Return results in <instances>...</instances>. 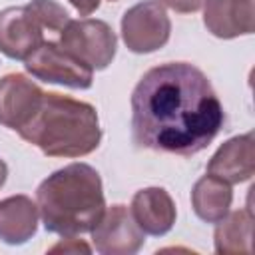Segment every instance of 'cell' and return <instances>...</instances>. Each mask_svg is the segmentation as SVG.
Segmentation results:
<instances>
[{
	"instance_id": "obj_1",
	"label": "cell",
	"mask_w": 255,
	"mask_h": 255,
	"mask_svg": "<svg viewBox=\"0 0 255 255\" xmlns=\"http://www.w3.org/2000/svg\"><path fill=\"white\" fill-rule=\"evenodd\" d=\"M223 120L207 76L187 62L151 68L131 94L133 141L147 149L193 155L213 141Z\"/></svg>"
},
{
	"instance_id": "obj_2",
	"label": "cell",
	"mask_w": 255,
	"mask_h": 255,
	"mask_svg": "<svg viewBox=\"0 0 255 255\" xmlns=\"http://www.w3.org/2000/svg\"><path fill=\"white\" fill-rule=\"evenodd\" d=\"M36 197L44 227L64 237L92 231L106 209L100 175L88 163L54 171L40 183Z\"/></svg>"
},
{
	"instance_id": "obj_3",
	"label": "cell",
	"mask_w": 255,
	"mask_h": 255,
	"mask_svg": "<svg viewBox=\"0 0 255 255\" xmlns=\"http://www.w3.org/2000/svg\"><path fill=\"white\" fill-rule=\"evenodd\" d=\"M16 131L46 155H86L100 143L96 110L60 94H42L30 120Z\"/></svg>"
},
{
	"instance_id": "obj_4",
	"label": "cell",
	"mask_w": 255,
	"mask_h": 255,
	"mask_svg": "<svg viewBox=\"0 0 255 255\" xmlns=\"http://www.w3.org/2000/svg\"><path fill=\"white\" fill-rule=\"evenodd\" d=\"M60 46L92 70H102L116 54V36L102 20H70L60 32Z\"/></svg>"
},
{
	"instance_id": "obj_5",
	"label": "cell",
	"mask_w": 255,
	"mask_h": 255,
	"mask_svg": "<svg viewBox=\"0 0 255 255\" xmlns=\"http://www.w3.org/2000/svg\"><path fill=\"white\" fill-rule=\"evenodd\" d=\"M26 70L44 80L54 84H64L70 88H90L92 86V68L70 54L60 42L44 40L26 60Z\"/></svg>"
},
{
	"instance_id": "obj_6",
	"label": "cell",
	"mask_w": 255,
	"mask_h": 255,
	"mask_svg": "<svg viewBox=\"0 0 255 255\" xmlns=\"http://www.w3.org/2000/svg\"><path fill=\"white\" fill-rule=\"evenodd\" d=\"M122 32L129 50L153 52L167 42L169 20L157 2L145 0L135 4L124 14Z\"/></svg>"
},
{
	"instance_id": "obj_7",
	"label": "cell",
	"mask_w": 255,
	"mask_h": 255,
	"mask_svg": "<svg viewBox=\"0 0 255 255\" xmlns=\"http://www.w3.org/2000/svg\"><path fill=\"white\" fill-rule=\"evenodd\" d=\"M44 40V28L28 4L0 12V52L8 58L26 60Z\"/></svg>"
},
{
	"instance_id": "obj_8",
	"label": "cell",
	"mask_w": 255,
	"mask_h": 255,
	"mask_svg": "<svg viewBox=\"0 0 255 255\" xmlns=\"http://www.w3.org/2000/svg\"><path fill=\"white\" fill-rule=\"evenodd\" d=\"M94 245L100 253H135L143 243V233L124 205H114L92 229Z\"/></svg>"
},
{
	"instance_id": "obj_9",
	"label": "cell",
	"mask_w": 255,
	"mask_h": 255,
	"mask_svg": "<svg viewBox=\"0 0 255 255\" xmlns=\"http://www.w3.org/2000/svg\"><path fill=\"white\" fill-rule=\"evenodd\" d=\"M42 90L20 74L0 80V124L18 129L24 126L42 100Z\"/></svg>"
},
{
	"instance_id": "obj_10",
	"label": "cell",
	"mask_w": 255,
	"mask_h": 255,
	"mask_svg": "<svg viewBox=\"0 0 255 255\" xmlns=\"http://www.w3.org/2000/svg\"><path fill=\"white\" fill-rule=\"evenodd\" d=\"M133 219L141 231L149 235H163L171 229L175 219V207L165 189L149 187L135 193L131 203Z\"/></svg>"
},
{
	"instance_id": "obj_11",
	"label": "cell",
	"mask_w": 255,
	"mask_h": 255,
	"mask_svg": "<svg viewBox=\"0 0 255 255\" xmlns=\"http://www.w3.org/2000/svg\"><path fill=\"white\" fill-rule=\"evenodd\" d=\"M207 173L229 183L249 179L253 173V135H241L229 139L211 157Z\"/></svg>"
},
{
	"instance_id": "obj_12",
	"label": "cell",
	"mask_w": 255,
	"mask_h": 255,
	"mask_svg": "<svg viewBox=\"0 0 255 255\" xmlns=\"http://www.w3.org/2000/svg\"><path fill=\"white\" fill-rule=\"evenodd\" d=\"M36 231V205L26 195L0 201V239L6 243H24Z\"/></svg>"
},
{
	"instance_id": "obj_13",
	"label": "cell",
	"mask_w": 255,
	"mask_h": 255,
	"mask_svg": "<svg viewBox=\"0 0 255 255\" xmlns=\"http://www.w3.org/2000/svg\"><path fill=\"white\" fill-rule=\"evenodd\" d=\"M207 14H227L207 28L221 38L249 34L253 30V0H211L205 8Z\"/></svg>"
},
{
	"instance_id": "obj_14",
	"label": "cell",
	"mask_w": 255,
	"mask_h": 255,
	"mask_svg": "<svg viewBox=\"0 0 255 255\" xmlns=\"http://www.w3.org/2000/svg\"><path fill=\"white\" fill-rule=\"evenodd\" d=\"M193 209L195 213L209 223H217L225 217L229 205H231V189L229 185L213 175H205L199 179L191 193Z\"/></svg>"
},
{
	"instance_id": "obj_15",
	"label": "cell",
	"mask_w": 255,
	"mask_h": 255,
	"mask_svg": "<svg viewBox=\"0 0 255 255\" xmlns=\"http://www.w3.org/2000/svg\"><path fill=\"white\" fill-rule=\"evenodd\" d=\"M241 235L251 237V213L235 211L227 221L221 219V225L215 231V249L219 253H235V241Z\"/></svg>"
},
{
	"instance_id": "obj_16",
	"label": "cell",
	"mask_w": 255,
	"mask_h": 255,
	"mask_svg": "<svg viewBox=\"0 0 255 255\" xmlns=\"http://www.w3.org/2000/svg\"><path fill=\"white\" fill-rule=\"evenodd\" d=\"M167 6H171L173 10H179V12H193L197 8H201V4L205 0H163Z\"/></svg>"
},
{
	"instance_id": "obj_17",
	"label": "cell",
	"mask_w": 255,
	"mask_h": 255,
	"mask_svg": "<svg viewBox=\"0 0 255 255\" xmlns=\"http://www.w3.org/2000/svg\"><path fill=\"white\" fill-rule=\"evenodd\" d=\"M76 8H78V12H82V14H90V12H94L96 8H98V4H100V0H70Z\"/></svg>"
},
{
	"instance_id": "obj_18",
	"label": "cell",
	"mask_w": 255,
	"mask_h": 255,
	"mask_svg": "<svg viewBox=\"0 0 255 255\" xmlns=\"http://www.w3.org/2000/svg\"><path fill=\"white\" fill-rule=\"evenodd\" d=\"M4 179H6V163L0 159V185L4 183Z\"/></svg>"
}]
</instances>
